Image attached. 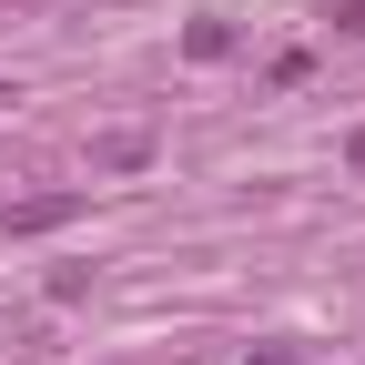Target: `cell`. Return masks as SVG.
Wrapping results in <instances>:
<instances>
[{
  "label": "cell",
  "instance_id": "6da1fadb",
  "mask_svg": "<svg viewBox=\"0 0 365 365\" xmlns=\"http://www.w3.org/2000/svg\"><path fill=\"white\" fill-rule=\"evenodd\" d=\"M71 213H81V193H41V203L11 213V234H51V223H71Z\"/></svg>",
  "mask_w": 365,
  "mask_h": 365
},
{
  "label": "cell",
  "instance_id": "7a4b0ae2",
  "mask_svg": "<svg viewBox=\"0 0 365 365\" xmlns=\"http://www.w3.org/2000/svg\"><path fill=\"white\" fill-rule=\"evenodd\" d=\"M182 51H193V61H223V51H234V31H223V21H193V31H182Z\"/></svg>",
  "mask_w": 365,
  "mask_h": 365
},
{
  "label": "cell",
  "instance_id": "3957f363",
  "mask_svg": "<svg viewBox=\"0 0 365 365\" xmlns=\"http://www.w3.org/2000/svg\"><path fill=\"white\" fill-rule=\"evenodd\" d=\"M335 31H345V41H365V0H335Z\"/></svg>",
  "mask_w": 365,
  "mask_h": 365
},
{
  "label": "cell",
  "instance_id": "277c9868",
  "mask_svg": "<svg viewBox=\"0 0 365 365\" xmlns=\"http://www.w3.org/2000/svg\"><path fill=\"white\" fill-rule=\"evenodd\" d=\"M345 163H355V173H365V132H355V143H345Z\"/></svg>",
  "mask_w": 365,
  "mask_h": 365
}]
</instances>
